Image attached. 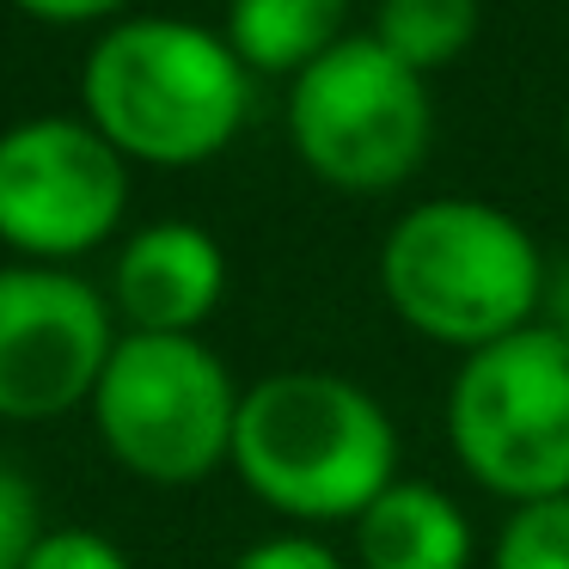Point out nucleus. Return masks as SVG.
Wrapping results in <instances>:
<instances>
[{"mask_svg": "<svg viewBox=\"0 0 569 569\" xmlns=\"http://www.w3.org/2000/svg\"><path fill=\"white\" fill-rule=\"evenodd\" d=\"M233 569H343L319 539H263L239 557Z\"/></svg>", "mask_w": 569, "mask_h": 569, "instance_id": "dca6fc26", "label": "nucleus"}, {"mask_svg": "<svg viewBox=\"0 0 569 569\" xmlns=\"http://www.w3.org/2000/svg\"><path fill=\"white\" fill-rule=\"evenodd\" d=\"M19 13L43 19V26H80V19H104L117 13L123 0H13Z\"/></svg>", "mask_w": 569, "mask_h": 569, "instance_id": "f3484780", "label": "nucleus"}, {"mask_svg": "<svg viewBox=\"0 0 569 569\" xmlns=\"http://www.w3.org/2000/svg\"><path fill=\"white\" fill-rule=\"evenodd\" d=\"M111 307L68 270H0V417L43 422L99 392Z\"/></svg>", "mask_w": 569, "mask_h": 569, "instance_id": "6e6552de", "label": "nucleus"}, {"mask_svg": "<svg viewBox=\"0 0 569 569\" xmlns=\"http://www.w3.org/2000/svg\"><path fill=\"white\" fill-rule=\"evenodd\" d=\"M26 569H129V557L104 532L62 527V532H43L38 551L26 557Z\"/></svg>", "mask_w": 569, "mask_h": 569, "instance_id": "2eb2a0df", "label": "nucleus"}, {"mask_svg": "<svg viewBox=\"0 0 569 569\" xmlns=\"http://www.w3.org/2000/svg\"><path fill=\"white\" fill-rule=\"evenodd\" d=\"M380 282L398 319L435 343L483 349L527 331L545 300L539 246L502 209L471 197H435L392 227Z\"/></svg>", "mask_w": 569, "mask_h": 569, "instance_id": "7ed1b4c3", "label": "nucleus"}, {"mask_svg": "<svg viewBox=\"0 0 569 569\" xmlns=\"http://www.w3.org/2000/svg\"><path fill=\"white\" fill-rule=\"evenodd\" d=\"M471 38H478V0H380L373 19V43L410 74L447 68Z\"/></svg>", "mask_w": 569, "mask_h": 569, "instance_id": "f8f14e48", "label": "nucleus"}, {"mask_svg": "<svg viewBox=\"0 0 569 569\" xmlns=\"http://www.w3.org/2000/svg\"><path fill=\"white\" fill-rule=\"evenodd\" d=\"M496 569H569V496L515 508L496 539Z\"/></svg>", "mask_w": 569, "mask_h": 569, "instance_id": "ddd939ff", "label": "nucleus"}, {"mask_svg": "<svg viewBox=\"0 0 569 569\" xmlns=\"http://www.w3.org/2000/svg\"><path fill=\"white\" fill-rule=\"evenodd\" d=\"M545 331L557 337V343H569V263L557 276H545Z\"/></svg>", "mask_w": 569, "mask_h": 569, "instance_id": "a211bd4d", "label": "nucleus"}, {"mask_svg": "<svg viewBox=\"0 0 569 569\" xmlns=\"http://www.w3.org/2000/svg\"><path fill=\"white\" fill-rule=\"evenodd\" d=\"M398 435L361 386L337 373H276L239 398L233 466L295 520H343L392 490Z\"/></svg>", "mask_w": 569, "mask_h": 569, "instance_id": "f03ea898", "label": "nucleus"}, {"mask_svg": "<svg viewBox=\"0 0 569 569\" xmlns=\"http://www.w3.org/2000/svg\"><path fill=\"white\" fill-rule=\"evenodd\" d=\"M99 429L129 471L153 483H197L233 453L239 392L197 337H123L99 373Z\"/></svg>", "mask_w": 569, "mask_h": 569, "instance_id": "39448f33", "label": "nucleus"}, {"mask_svg": "<svg viewBox=\"0 0 569 569\" xmlns=\"http://www.w3.org/2000/svg\"><path fill=\"white\" fill-rule=\"evenodd\" d=\"M129 209V166L92 123L31 117L0 136V239L26 258L92 251Z\"/></svg>", "mask_w": 569, "mask_h": 569, "instance_id": "0eeeda50", "label": "nucleus"}, {"mask_svg": "<svg viewBox=\"0 0 569 569\" xmlns=\"http://www.w3.org/2000/svg\"><path fill=\"white\" fill-rule=\"evenodd\" d=\"M349 0H227V50L246 74H300L343 43Z\"/></svg>", "mask_w": 569, "mask_h": 569, "instance_id": "9b49d317", "label": "nucleus"}, {"mask_svg": "<svg viewBox=\"0 0 569 569\" xmlns=\"http://www.w3.org/2000/svg\"><path fill=\"white\" fill-rule=\"evenodd\" d=\"M227 258L202 227L153 221L117 258V307L148 337H197V325L221 307Z\"/></svg>", "mask_w": 569, "mask_h": 569, "instance_id": "1a4fd4ad", "label": "nucleus"}, {"mask_svg": "<svg viewBox=\"0 0 569 569\" xmlns=\"http://www.w3.org/2000/svg\"><path fill=\"white\" fill-rule=\"evenodd\" d=\"M453 453L496 496L551 502L569 496V343L545 325L471 349L447 398Z\"/></svg>", "mask_w": 569, "mask_h": 569, "instance_id": "20e7f679", "label": "nucleus"}, {"mask_svg": "<svg viewBox=\"0 0 569 569\" xmlns=\"http://www.w3.org/2000/svg\"><path fill=\"white\" fill-rule=\"evenodd\" d=\"M288 129L325 184L392 190L429 148V92L422 74H410L373 38H343L295 74Z\"/></svg>", "mask_w": 569, "mask_h": 569, "instance_id": "423d86ee", "label": "nucleus"}, {"mask_svg": "<svg viewBox=\"0 0 569 569\" xmlns=\"http://www.w3.org/2000/svg\"><path fill=\"white\" fill-rule=\"evenodd\" d=\"M563 136H569V123H563Z\"/></svg>", "mask_w": 569, "mask_h": 569, "instance_id": "6ab92c4d", "label": "nucleus"}, {"mask_svg": "<svg viewBox=\"0 0 569 569\" xmlns=\"http://www.w3.org/2000/svg\"><path fill=\"white\" fill-rule=\"evenodd\" d=\"M87 117L123 160L190 166L221 153L246 123V62L227 38L184 19L111 26L87 56Z\"/></svg>", "mask_w": 569, "mask_h": 569, "instance_id": "f257e3e1", "label": "nucleus"}, {"mask_svg": "<svg viewBox=\"0 0 569 569\" xmlns=\"http://www.w3.org/2000/svg\"><path fill=\"white\" fill-rule=\"evenodd\" d=\"M361 569H466L471 527L435 483H392L356 515Z\"/></svg>", "mask_w": 569, "mask_h": 569, "instance_id": "9d476101", "label": "nucleus"}, {"mask_svg": "<svg viewBox=\"0 0 569 569\" xmlns=\"http://www.w3.org/2000/svg\"><path fill=\"white\" fill-rule=\"evenodd\" d=\"M38 490L0 459V569H26V557L38 551Z\"/></svg>", "mask_w": 569, "mask_h": 569, "instance_id": "4468645a", "label": "nucleus"}]
</instances>
